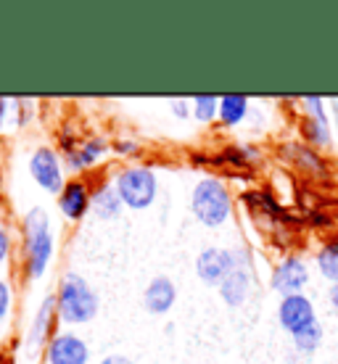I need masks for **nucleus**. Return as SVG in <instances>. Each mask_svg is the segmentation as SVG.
Returning a JSON list of instances; mask_svg holds the SVG:
<instances>
[{"label":"nucleus","instance_id":"nucleus-1","mask_svg":"<svg viewBox=\"0 0 338 364\" xmlns=\"http://www.w3.org/2000/svg\"><path fill=\"white\" fill-rule=\"evenodd\" d=\"M56 311L69 325H85L98 314V296L80 274H64L58 296H56Z\"/></svg>","mask_w":338,"mask_h":364},{"label":"nucleus","instance_id":"nucleus-2","mask_svg":"<svg viewBox=\"0 0 338 364\" xmlns=\"http://www.w3.org/2000/svg\"><path fill=\"white\" fill-rule=\"evenodd\" d=\"M193 214L196 219L206 225V228H220L230 219V211H233V200H230L228 188L222 185L220 180H201L196 185L191 198Z\"/></svg>","mask_w":338,"mask_h":364},{"label":"nucleus","instance_id":"nucleus-3","mask_svg":"<svg viewBox=\"0 0 338 364\" xmlns=\"http://www.w3.org/2000/svg\"><path fill=\"white\" fill-rule=\"evenodd\" d=\"M24 243H27L29 277H40L53 256V235H51L48 214L43 209H32L24 219Z\"/></svg>","mask_w":338,"mask_h":364},{"label":"nucleus","instance_id":"nucleus-4","mask_svg":"<svg viewBox=\"0 0 338 364\" xmlns=\"http://www.w3.org/2000/svg\"><path fill=\"white\" fill-rule=\"evenodd\" d=\"M117 193L130 209H148L156 200L159 182H156V174L146 166H130L117 177Z\"/></svg>","mask_w":338,"mask_h":364},{"label":"nucleus","instance_id":"nucleus-5","mask_svg":"<svg viewBox=\"0 0 338 364\" xmlns=\"http://www.w3.org/2000/svg\"><path fill=\"white\" fill-rule=\"evenodd\" d=\"M29 172L35 182L48 193H61L64 191V172H61V161L56 151L51 148H37L35 156L29 159Z\"/></svg>","mask_w":338,"mask_h":364},{"label":"nucleus","instance_id":"nucleus-6","mask_svg":"<svg viewBox=\"0 0 338 364\" xmlns=\"http://www.w3.org/2000/svg\"><path fill=\"white\" fill-rule=\"evenodd\" d=\"M238 264V254L225 251V248H206L196 259V272L206 285H222V280L228 277Z\"/></svg>","mask_w":338,"mask_h":364},{"label":"nucleus","instance_id":"nucleus-7","mask_svg":"<svg viewBox=\"0 0 338 364\" xmlns=\"http://www.w3.org/2000/svg\"><path fill=\"white\" fill-rule=\"evenodd\" d=\"M278 319L288 333L307 328L310 322H315V304H312L304 293H293V296H283L280 306H278Z\"/></svg>","mask_w":338,"mask_h":364},{"label":"nucleus","instance_id":"nucleus-8","mask_svg":"<svg viewBox=\"0 0 338 364\" xmlns=\"http://www.w3.org/2000/svg\"><path fill=\"white\" fill-rule=\"evenodd\" d=\"M307 282H310V269L304 264L302 259H285L278 264L273 274V288L278 293H283V296H293V293H302V288H307Z\"/></svg>","mask_w":338,"mask_h":364},{"label":"nucleus","instance_id":"nucleus-9","mask_svg":"<svg viewBox=\"0 0 338 364\" xmlns=\"http://www.w3.org/2000/svg\"><path fill=\"white\" fill-rule=\"evenodd\" d=\"M48 362L51 364H88V346L80 336L61 333L48 343Z\"/></svg>","mask_w":338,"mask_h":364},{"label":"nucleus","instance_id":"nucleus-10","mask_svg":"<svg viewBox=\"0 0 338 364\" xmlns=\"http://www.w3.org/2000/svg\"><path fill=\"white\" fill-rule=\"evenodd\" d=\"M93 203V196L83 180H72L58 193V209L66 219H83Z\"/></svg>","mask_w":338,"mask_h":364},{"label":"nucleus","instance_id":"nucleus-11","mask_svg":"<svg viewBox=\"0 0 338 364\" xmlns=\"http://www.w3.org/2000/svg\"><path fill=\"white\" fill-rule=\"evenodd\" d=\"M248 291H251V269L243 267V262L238 259L236 269L222 280L220 293H222V299H225L228 306H241V304L248 299Z\"/></svg>","mask_w":338,"mask_h":364},{"label":"nucleus","instance_id":"nucleus-12","mask_svg":"<svg viewBox=\"0 0 338 364\" xmlns=\"http://www.w3.org/2000/svg\"><path fill=\"white\" fill-rule=\"evenodd\" d=\"M174 299H177V291L169 277H154L143 293V304L151 314H167L174 306Z\"/></svg>","mask_w":338,"mask_h":364},{"label":"nucleus","instance_id":"nucleus-13","mask_svg":"<svg viewBox=\"0 0 338 364\" xmlns=\"http://www.w3.org/2000/svg\"><path fill=\"white\" fill-rule=\"evenodd\" d=\"M53 309H56V296H48L43 301V306L37 309L35 319H32V328L27 333V348L35 351L43 341L48 338V330H51V322H53Z\"/></svg>","mask_w":338,"mask_h":364},{"label":"nucleus","instance_id":"nucleus-14","mask_svg":"<svg viewBox=\"0 0 338 364\" xmlns=\"http://www.w3.org/2000/svg\"><path fill=\"white\" fill-rule=\"evenodd\" d=\"M122 206H125V203L119 198L117 185H103L98 193H93V211H95V217L114 219V217H119Z\"/></svg>","mask_w":338,"mask_h":364},{"label":"nucleus","instance_id":"nucleus-15","mask_svg":"<svg viewBox=\"0 0 338 364\" xmlns=\"http://www.w3.org/2000/svg\"><path fill=\"white\" fill-rule=\"evenodd\" d=\"M103 154H106V143H103L101 137H98V140H88L83 148L69 151V156H66V166L77 172V169H85V166L95 164Z\"/></svg>","mask_w":338,"mask_h":364},{"label":"nucleus","instance_id":"nucleus-16","mask_svg":"<svg viewBox=\"0 0 338 364\" xmlns=\"http://www.w3.org/2000/svg\"><path fill=\"white\" fill-rule=\"evenodd\" d=\"M248 111V98L246 95H222L220 100V119L233 127V124H241L243 117Z\"/></svg>","mask_w":338,"mask_h":364},{"label":"nucleus","instance_id":"nucleus-17","mask_svg":"<svg viewBox=\"0 0 338 364\" xmlns=\"http://www.w3.org/2000/svg\"><path fill=\"white\" fill-rule=\"evenodd\" d=\"M293 343H296V348H299L302 354H312V351L320 348V343H322V325L315 319L307 328L296 330V333H293Z\"/></svg>","mask_w":338,"mask_h":364},{"label":"nucleus","instance_id":"nucleus-18","mask_svg":"<svg viewBox=\"0 0 338 364\" xmlns=\"http://www.w3.org/2000/svg\"><path fill=\"white\" fill-rule=\"evenodd\" d=\"M317 267H320L322 277L336 285L338 282V240H333V243H328V246L322 248L320 256H317Z\"/></svg>","mask_w":338,"mask_h":364},{"label":"nucleus","instance_id":"nucleus-19","mask_svg":"<svg viewBox=\"0 0 338 364\" xmlns=\"http://www.w3.org/2000/svg\"><path fill=\"white\" fill-rule=\"evenodd\" d=\"M304 137L312 140V143H317V146H330V124L328 119H315V117H307L304 119Z\"/></svg>","mask_w":338,"mask_h":364},{"label":"nucleus","instance_id":"nucleus-20","mask_svg":"<svg viewBox=\"0 0 338 364\" xmlns=\"http://www.w3.org/2000/svg\"><path fill=\"white\" fill-rule=\"evenodd\" d=\"M193 117L199 122H211L214 117H220V98L214 95H196L193 98Z\"/></svg>","mask_w":338,"mask_h":364},{"label":"nucleus","instance_id":"nucleus-21","mask_svg":"<svg viewBox=\"0 0 338 364\" xmlns=\"http://www.w3.org/2000/svg\"><path fill=\"white\" fill-rule=\"evenodd\" d=\"M304 106L310 109V117L328 119V114H325V109H322V98H317V95H307V98H304Z\"/></svg>","mask_w":338,"mask_h":364},{"label":"nucleus","instance_id":"nucleus-22","mask_svg":"<svg viewBox=\"0 0 338 364\" xmlns=\"http://www.w3.org/2000/svg\"><path fill=\"white\" fill-rule=\"evenodd\" d=\"M11 285L6 280H0V319H6V314L11 311Z\"/></svg>","mask_w":338,"mask_h":364},{"label":"nucleus","instance_id":"nucleus-23","mask_svg":"<svg viewBox=\"0 0 338 364\" xmlns=\"http://www.w3.org/2000/svg\"><path fill=\"white\" fill-rule=\"evenodd\" d=\"M9 251H11V237H9V232L0 228V264L9 259Z\"/></svg>","mask_w":338,"mask_h":364},{"label":"nucleus","instance_id":"nucleus-24","mask_svg":"<svg viewBox=\"0 0 338 364\" xmlns=\"http://www.w3.org/2000/svg\"><path fill=\"white\" fill-rule=\"evenodd\" d=\"M172 111L177 117H188V100H172Z\"/></svg>","mask_w":338,"mask_h":364},{"label":"nucleus","instance_id":"nucleus-25","mask_svg":"<svg viewBox=\"0 0 338 364\" xmlns=\"http://www.w3.org/2000/svg\"><path fill=\"white\" fill-rule=\"evenodd\" d=\"M101 364H132L127 356H109V359H103Z\"/></svg>","mask_w":338,"mask_h":364},{"label":"nucleus","instance_id":"nucleus-26","mask_svg":"<svg viewBox=\"0 0 338 364\" xmlns=\"http://www.w3.org/2000/svg\"><path fill=\"white\" fill-rule=\"evenodd\" d=\"M117 151H122V154H132V151H137L135 143H117Z\"/></svg>","mask_w":338,"mask_h":364},{"label":"nucleus","instance_id":"nucleus-27","mask_svg":"<svg viewBox=\"0 0 338 364\" xmlns=\"http://www.w3.org/2000/svg\"><path fill=\"white\" fill-rule=\"evenodd\" d=\"M330 304H333V309H336V314H338V282L330 288Z\"/></svg>","mask_w":338,"mask_h":364},{"label":"nucleus","instance_id":"nucleus-28","mask_svg":"<svg viewBox=\"0 0 338 364\" xmlns=\"http://www.w3.org/2000/svg\"><path fill=\"white\" fill-rule=\"evenodd\" d=\"M6 111H9V100L0 95V124H3V119H6Z\"/></svg>","mask_w":338,"mask_h":364}]
</instances>
